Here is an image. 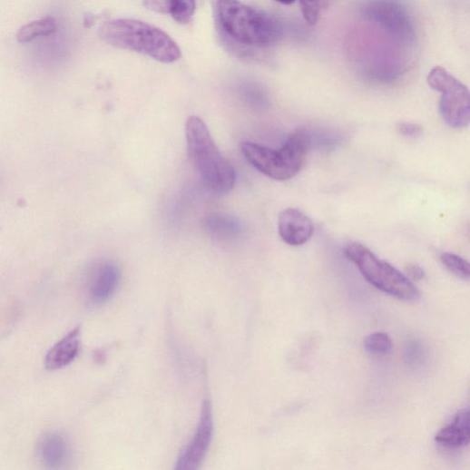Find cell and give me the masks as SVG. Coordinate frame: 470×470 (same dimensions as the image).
Masks as SVG:
<instances>
[{"instance_id":"1","label":"cell","mask_w":470,"mask_h":470,"mask_svg":"<svg viewBox=\"0 0 470 470\" xmlns=\"http://www.w3.org/2000/svg\"><path fill=\"white\" fill-rule=\"evenodd\" d=\"M214 9L220 29L242 45L269 47L283 34L279 21L262 10L239 2H217Z\"/></svg>"},{"instance_id":"2","label":"cell","mask_w":470,"mask_h":470,"mask_svg":"<svg viewBox=\"0 0 470 470\" xmlns=\"http://www.w3.org/2000/svg\"><path fill=\"white\" fill-rule=\"evenodd\" d=\"M189 158L206 188L216 195L232 191L238 175L215 144L206 124L198 116L186 122Z\"/></svg>"},{"instance_id":"3","label":"cell","mask_w":470,"mask_h":470,"mask_svg":"<svg viewBox=\"0 0 470 470\" xmlns=\"http://www.w3.org/2000/svg\"><path fill=\"white\" fill-rule=\"evenodd\" d=\"M99 34L113 46L141 53L163 63L175 62L181 56L179 44L168 33L140 20H111L102 24Z\"/></svg>"},{"instance_id":"4","label":"cell","mask_w":470,"mask_h":470,"mask_svg":"<svg viewBox=\"0 0 470 470\" xmlns=\"http://www.w3.org/2000/svg\"><path fill=\"white\" fill-rule=\"evenodd\" d=\"M308 145V134L299 130L280 149L244 142L241 150L245 159L257 171L275 181H285L294 178L302 169Z\"/></svg>"},{"instance_id":"5","label":"cell","mask_w":470,"mask_h":470,"mask_svg":"<svg viewBox=\"0 0 470 470\" xmlns=\"http://www.w3.org/2000/svg\"><path fill=\"white\" fill-rule=\"evenodd\" d=\"M345 256L353 262L365 279L382 292L406 301L420 298L417 287L397 269L378 259L367 248L353 243L346 247Z\"/></svg>"},{"instance_id":"6","label":"cell","mask_w":470,"mask_h":470,"mask_svg":"<svg viewBox=\"0 0 470 470\" xmlns=\"http://www.w3.org/2000/svg\"><path fill=\"white\" fill-rule=\"evenodd\" d=\"M427 83L441 93L439 113L444 122L454 129L470 125V91L452 73L441 66L428 73Z\"/></svg>"},{"instance_id":"7","label":"cell","mask_w":470,"mask_h":470,"mask_svg":"<svg viewBox=\"0 0 470 470\" xmlns=\"http://www.w3.org/2000/svg\"><path fill=\"white\" fill-rule=\"evenodd\" d=\"M363 16L390 38L409 49H415L417 43L416 24L402 4L388 0L367 3L363 8Z\"/></svg>"},{"instance_id":"8","label":"cell","mask_w":470,"mask_h":470,"mask_svg":"<svg viewBox=\"0 0 470 470\" xmlns=\"http://www.w3.org/2000/svg\"><path fill=\"white\" fill-rule=\"evenodd\" d=\"M213 436V417L209 401L202 405L197 429L180 454L174 470H199L211 444Z\"/></svg>"},{"instance_id":"9","label":"cell","mask_w":470,"mask_h":470,"mask_svg":"<svg viewBox=\"0 0 470 470\" xmlns=\"http://www.w3.org/2000/svg\"><path fill=\"white\" fill-rule=\"evenodd\" d=\"M122 279L117 264L112 260L97 262L85 281V294L93 305L106 303L116 293Z\"/></svg>"},{"instance_id":"10","label":"cell","mask_w":470,"mask_h":470,"mask_svg":"<svg viewBox=\"0 0 470 470\" xmlns=\"http://www.w3.org/2000/svg\"><path fill=\"white\" fill-rule=\"evenodd\" d=\"M38 455L45 470H68L72 461L71 444L61 433H46L39 441Z\"/></svg>"},{"instance_id":"11","label":"cell","mask_w":470,"mask_h":470,"mask_svg":"<svg viewBox=\"0 0 470 470\" xmlns=\"http://www.w3.org/2000/svg\"><path fill=\"white\" fill-rule=\"evenodd\" d=\"M313 230L315 226L312 220L297 209H286L279 216V232L289 246H303L311 239Z\"/></svg>"},{"instance_id":"12","label":"cell","mask_w":470,"mask_h":470,"mask_svg":"<svg viewBox=\"0 0 470 470\" xmlns=\"http://www.w3.org/2000/svg\"><path fill=\"white\" fill-rule=\"evenodd\" d=\"M82 346V330L76 328L60 339L47 352L44 358L46 369L54 371L70 365L80 354Z\"/></svg>"},{"instance_id":"13","label":"cell","mask_w":470,"mask_h":470,"mask_svg":"<svg viewBox=\"0 0 470 470\" xmlns=\"http://www.w3.org/2000/svg\"><path fill=\"white\" fill-rule=\"evenodd\" d=\"M436 441L446 448H459L470 443V408L458 412L436 436Z\"/></svg>"},{"instance_id":"14","label":"cell","mask_w":470,"mask_h":470,"mask_svg":"<svg viewBox=\"0 0 470 470\" xmlns=\"http://www.w3.org/2000/svg\"><path fill=\"white\" fill-rule=\"evenodd\" d=\"M204 227L211 238L222 241L238 237L242 229L237 220L216 213L205 218Z\"/></svg>"},{"instance_id":"15","label":"cell","mask_w":470,"mask_h":470,"mask_svg":"<svg viewBox=\"0 0 470 470\" xmlns=\"http://www.w3.org/2000/svg\"><path fill=\"white\" fill-rule=\"evenodd\" d=\"M145 7L150 10L171 15L177 22L181 24H189L195 14V2H183V0H170V2H145Z\"/></svg>"},{"instance_id":"16","label":"cell","mask_w":470,"mask_h":470,"mask_svg":"<svg viewBox=\"0 0 470 470\" xmlns=\"http://www.w3.org/2000/svg\"><path fill=\"white\" fill-rule=\"evenodd\" d=\"M57 29V23L53 17H44L33 21L23 27L17 33V40L20 43H28L40 36H47Z\"/></svg>"},{"instance_id":"17","label":"cell","mask_w":470,"mask_h":470,"mask_svg":"<svg viewBox=\"0 0 470 470\" xmlns=\"http://www.w3.org/2000/svg\"><path fill=\"white\" fill-rule=\"evenodd\" d=\"M442 264L455 277L470 281V262L452 253H442Z\"/></svg>"},{"instance_id":"18","label":"cell","mask_w":470,"mask_h":470,"mask_svg":"<svg viewBox=\"0 0 470 470\" xmlns=\"http://www.w3.org/2000/svg\"><path fill=\"white\" fill-rule=\"evenodd\" d=\"M364 347L371 354L386 355L393 350L394 343L387 334L374 333L365 338Z\"/></svg>"},{"instance_id":"19","label":"cell","mask_w":470,"mask_h":470,"mask_svg":"<svg viewBox=\"0 0 470 470\" xmlns=\"http://www.w3.org/2000/svg\"><path fill=\"white\" fill-rule=\"evenodd\" d=\"M328 3H299L300 11L306 23L312 26L317 24L321 13L328 8Z\"/></svg>"},{"instance_id":"20","label":"cell","mask_w":470,"mask_h":470,"mask_svg":"<svg viewBox=\"0 0 470 470\" xmlns=\"http://www.w3.org/2000/svg\"><path fill=\"white\" fill-rule=\"evenodd\" d=\"M398 131L404 136L409 138H417L423 134L421 125L413 122H402L398 126Z\"/></svg>"},{"instance_id":"21","label":"cell","mask_w":470,"mask_h":470,"mask_svg":"<svg viewBox=\"0 0 470 470\" xmlns=\"http://www.w3.org/2000/svg\"><path fill=\"white\" fill-rule=\"evenodd\" d=\"M407 274L410 280L421 281L426 278L424 269L415 264H411L407 267Z\"/></svg>"},{"instance_id":"22","label":"cell","mask_w":470,"mask_h":470,"mask_svg":"<svg viewBox=\"0 0 470 470\" xmlns=\"http://www.w3.org/2000/svg\"><path fill=\"white\" fill-rule=\"evenodd\" d=\"M469 233H470V230H469Z\"/></svg>"}]
</instances>
